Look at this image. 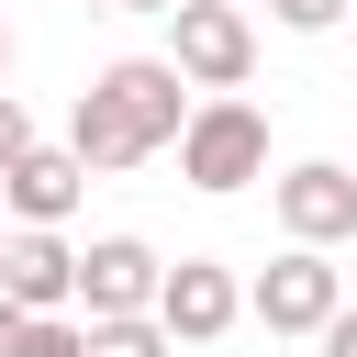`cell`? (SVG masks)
Here are the masks:
<instances>
[{
    "label": "cell",
    "instance_id": "obj_1",
    "mask_svg": "<svg viewBox=\"0 0 357 357\" xmlns=\"http://www.w3.org/2000/svg\"><path fill=\"white\" fill-rule=\"evenodd\" d=\"M190 78L167 67V56H112L89 89H78V112H67V145H78V167L89 178H123V167H145V156H167L178 134H190Z\"/></svg>",
    "mask_w": 357,
    "mask_h": 357
},
{
    "label": "cell",
    "instance_id": "obj_2",
    "mask_svg": "<svg viewBox=\"0 0 357 357\" xmlns=\"http://www.w3.org/2000/svg\"><path fill=\"white\" fill-rule=\"evenodd\" d=\"M167 67H178L190 89H212V100H245V78H257V22H245L234 0H178V11H167Z\"/></svg>",
    "mask_w": 357,
    "mask_h": 357
},
{
    "label": "cell",
    "instance_id": "obj_3",
    "mask_svg": "<svg viewBox=\"0 0 357 357\" xmlns=\"http://www.w3.org/2000/svg\"><path fill=\"white\" fill-rule=\"evenodd\" d=\"M178 178L190 190H257L268 178V112L257 100H201L190 112V134H178Z\"/></svg>",
    "mask_w": 357,
    "mask_h": 357
},
{
    "label": "cell",
    "instance_id": "obj_4",
    "mask_svg": "<svg viewBox=\"0 0 357 357\" xmlns=\"http://www.w3.org/2000/svg\"><path fill=\"white\" fill-rule=\"evenodd\" d=\"M245 312H257L268 335H324V324L346 312V279H335L324 245H279V257L245 279Z\"/></svg>",
    "mask_w": 357,
    "mask_h": 357
},
{
    "label": "cell",
    "instance_id": "obj_5",
    "mask_svg": "<svg viewBox=\"0 0 357 357\" xmlns=\"http://www.w3.org/2000/svg\"><path fill=\"white\" fill-rule=\"evenodd\" d=\"M268 212H279V234L290 245H346L357 234V167H335V156H301V167H279L268 178Z\"/></svg>",
    "mask_w": 357,
    "mask_h": 357
},
{
    "label": "cell",
    "instance_id": "obj_6",
    "mask_svg": "<svg viewBox=\"0 0 357 357\" xmlns=\"http://www.w3.org/2000/svg\"><path fill=\"white\" fill-rule=\"evenodd\" d=\"M156 290H167V257L145 234H100L78 257V312L89 324H134V312H156Z\"/></svg>",
    "mask_w": 357,
    "mask_h": 357
},
{
    "label": "cell",
    "instance_id": "obj_7",
    "mask_svg": "<svg viewBox=\"0 0 357 357\" xmlns=\"http://www.w3.org/2000/svg\"><path fill=\"white\" fill-rule=\"evenodd\" d=\"M156 324H167L178 346H223V335L245 324V279H234L223 257H178L167 290H156Z\"/></svg>",
    "mask_w": 357,
    "mask_h": 357
},
{
    "label": "cell",
    "instance_id": "obj_8",
    "mask_svg": "<svg viewBox=\"0 0 357 357\" xmlns=\"http://www.w3.org/2000/svg\"><path fill=\"white\" fill-rule=\"evenodd\" d=\"M89 201V167H78V145H33L11 178H0V212L11 223H33V234H67V212Z\"/></svg>",
    "mask_w": 357,
    "mask_h": 357
},
{
    "label": "cell",
    "instance_id": "obj_9",
    "mask_svg": "<svg viewBox=\"0 0 357 357\" xmlns=\"http://www.w3.org/2000/svg\"><path fill=\"white\" fill-rule=\"evenodd\" d=\"M0 290H11L22 312H78V245L11 223V234H0Z\"/></svg>",
    "mask_w": 357,
    "mask_h": 357
},
{
    "label": "cell",
    "instance_id": "obj_10",
    "mask_svg": "<svg viewBox=\"0 0 357 357\" xmlns=\"http://www.w3.org/2000/svg\"><path fill=\"white\" fill-rule=\"evenodd\" d=\"M89 357H178V335L156 312H134V324H89Z\"/></svg>",
    "mask_w": 357,
    "mask_h": 357
},
{
    "label": "cell",
    "instance_id": "obj_11",
    "mask_svg": "<svg viewBox=\"0 0 357 357\" xmlns=\"http://www.w3.org/2000/svg\"><path fill=\"white\" fill-rule=\"evenodd\" d=\"M22 357H89V312H33L22 324Z\"/></svg>",
    "mask_w": 357,
    "mask_h": 357
},
{
    "label": "cell",
    "instance_id": "obj_12",
    "mask_svg": "<svg viewBox=\"0 0 357 357\" xmlns=\"http://www.w3.org/2000/svg\"><path fill=\"white\" fill-rule=\"evenodd\" d=\"M346 11H357V0H268V22H279V33H335Z\"/></svg>",
    "mask_w": 357,
    "mask_h": 357
},
{
    "label": "cell",
    "instance_id": "obj_13",
    "mask_svg": "<svg viewBox=\"0 0 357 357\" xmlns=\"http://www.w3.org/2000/svg\"><path fill=\"white\" fill-rule=\"evenodd\" d=\"M33 145H45V134H33V112H22V100H11V89H0V178H11V167H22V156H33Z\"/></svg>",
    "mask_w": 357,
    "mask_h": 357
},
{
    "label": "cell",
    "instance_id": "obj_14",
    "mask_svg": "<svg viewBox=\"0 0 357 357\" xmlns=\"http://www.w3.org/2000/svg\"><path fill=\"white\" fill-rule=\"evenodd\" d=\"M312 346H324V357H357V301H346V312H335V324H324Z\"/></svg>",
    "mask_w": 357,
    "mask_h": 357
},
{
    "label": "cell",
    "instance_id": "obj_15",
    "mask_svg": "<svg viewBox=\"0 0 357 357\" xmlns=\"http://www.w3.org/2000/svg\"><path fill=\"white\" fill-rule=\"evenodd\" d=\"M22 324H33V312H22L11 290H0V357H22Z\"/></svg>",
    "mask_w": 357,
    "mask_h": 357
},
{
    "label": "cell",
    "instance_id": "obj_16",
    "mask_svg": "<svg viewBox=\"0 0 357 357\" xmlns=\"http://www.w3.org/2000/svg\"><path fill=\"white\" fill-rule=\"evenodd\" d=\"M100 11H178V0H100Z\"/></svg>",
    "mask_w": 357,
    "mask_h": 357
},
{
    "label": "cell",
    "instance_id": "obj_17",
    "mask_svg": "<svg viewBox=\"0 0 357 357\" xmlns=\"http://www.w3.org/2000/svg\"><path fill=\"white\" fill-rule=\"evenodd\" d=\"M0 78H11V11H0Z\"/></svg>",
    "mask_w": 357,
    "mask_h": 357
}]
</instances>
